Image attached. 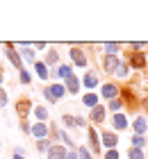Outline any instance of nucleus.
I'll return each instance as SVG.
<instances>
[{"mask_svg":"<svg viewBox=\"0 0 148 159\" xmlns=\"http://www.w3.org/2000/svg\"><path fill=\"white\" fill-rule=\"evenodd\" d=\"M5 55H7V59L14 64V68H16L18 73H21V70H23V59H21V55H18V52H14V43H7Z\"/></svg>","mask_w":148,"mask_h":159,"instance_id":"f257e3e1","label":"nucleus"},{"mask_svg":"<svg viewBox=\"0 0 148 159\" xmlns=\"http://www.w3.org/2000/svg\"><path fill=\"white\" fill-rule=\"evenodd\" d=\"M30 109H32V102H30L27 98H18V100H16V114H18V118H21V120H25V118H27Z\"/></svg>","mask_w":148,"mask_h":159,"instance_id":"f03ea898","label":"nucleus"},{"mask_svg":"<svg viewBox=\"0 0 148 159\" xmlns=\"http://www.w3.org/2000/svg\"><path fill=\"white\" fill-rule=\"evenodd\" d=\"M69 57H71V61L75 64V66H80V68L87 66V55H84L80 48H71V50H69Z\"/></svg>","mask_w":148,"mask_h":159,"instance_id":"7ed1b4c3","label":"nucleus"},{"mask_svg":"<svg viewBox=\"0 0 148 159\" xmlns=\"http://www.w3.org/2000/svg\"><path fill=\"white\" fill-rule=\"evenodd\" d=\"M30 134H32L36 141L46 139V136H48V125H46V123H34V125L30 127Z\"/></svg>","mask_w":148,"mask_h":159,"instance_id":"20e7f679","label":"nucleus"},{"mask_svg":"<svg viewBox=\"0 0 148 159\" xmlns=\"http://www.w3.org/2000/svg\"><path fill=\"white\" fill-rule=\"evenodd\" d=\"M116 134L114 132H103V136H100V146H105L107 150H114L116 148Z\"/></svg>","mask_w":148,"mask_h":159,"instance_id":"39448f33","label":"nucleus"},{"mask_svg":"<svg viewBox=\"0 0 148 159\" xmlns=\"http://www.w3.org/2000/svg\"><path fill=\"white\" fill-rule=\"evenodd\" d=\"M87 141H89V146H91V152H98L100 150V139H98V134H96L93 127L87 129Z\"/></svg>","mask_w":148,"mask_h":159,"instance_id":"423d86ee","label":"nucleus"},{"mask_svg":"<svg viewBox=\"0 0 148 159\" xmlns=\"http://www.w3.org/2000/svg\"><path fill=\"white\" fill-rule=\"evenodd\" d=\"M64 89H66V93H71V96H75V93L80 91V80L75 77V75H71V77H66L64 80Z\"/></svg>","mask_w":148,"mask_h":159,"instance_id":"0eeeda50","label":"nucleus"},{"mask_svg":"<svg viewBox=\"0 0 148 159\" xmlns=\"http://www.w3.org/2000/svg\"><path fill=\"white\" fill-rule=\"evenodd\" d=\"M118 64H121V61L116 59V55H105V59H103V66H105L107 73H116Z\"/></svg>","mask_w":148,"mask_h":159,"instance_id":"6e6552de","label":"nucleus"},{"mask_svg":"<svg viewBox=\"0 0 148 159\" xmlns=\"http://www.w3.org/2000/svg\"><path fill=\"white\" fill-rule=\"evenodd\" d=\"M116 93H118V86L116 84H103V89H100V96L103 98H107V100H116Z\"/></svg>","mask_w":148,"mask_h":159,"instance_id":"1a4fd4ad","label":"nucleus"},{"mask_svg":"<svg viewBox=\"0 0 148 159\" xmlns=\"http://www.w3.org/2000/svg\"><path fill=\"white\" fill-rule=\"evenodd\" d=\"M105 111H107V107H103V105H96L91 114H89V118H91L93 123H103L105 120Z\"/></svg>","mask_w":148,"mask_h":159,"instance_id":"9d476101","label":"nucleus"},{"mask_svg":"<svg viewBox=\"0 0 148 159\" xmlns=\"http://www.w3.org/2000/svg\"><path fill=\"white\" fill-rule=\"evenodd\" d=\"M66 152H69V150H66L64 146H50V150H48V159H66Z\"/></svg>","mask_w":148,"mask_h":159,"instance_id":"9b49d317","label":"nucleus"},{"mask_svg":"<svg viewBox=\"0 0 148 159\" xmlns=\"http://www.w3.org/2000/svg\"><path fill=\"white\" fill-rule=\"evenodd\" d=\"M130 66H132V68H144V66H146V57H144V52H132V57H130Z\"/></svg>","mask_w":148,"mask_h":159,"instance_id":"f8f14e48","label":"nucleus"},{"mask_svg":"<svg viewBox=\"0 0 148 159\" xmlns=\"http://www.w3.org/2000/svg\"><path fill=\"white\" fill-rule=\"evenodd\" d=\"M18 55H21V59H25L27 64H34L36 61V55H34V50L30 48V46H23V50H21Z\"/></svg>","mask_w":148,"mask_h":159,"instance_id":"ddd939ff","label":"nucleus"},{"mask_svg":"<svg viewBox=\"0 0 148 159\" xmlns=\"http://www.w3.org/2000/svg\"><path fill=\"white\" fill-rule=\"evenodd\" d=\"M34 70H36V75H39L41 80H48L50 73H48V66L43 61H34Z\"/></svg>","mask_w":148,"mask_h":159,"instance_id":"4468645a","label":"nucleus"},{"mask_svg":"<svg viewBox=\"0 0 148 159\" xmlns=\"http://www.w3.org/2000/svg\"><path fill=\"white\" fill-rule=\"evenodd\" d=\"M48 89H50V93H53V98L55 100H59V98H64L66 96V89H64V84H53V86H48Z\"/></svg>","mask_w":148,"mask_h":159,"instance_id":"2eb2a0df","label":"nucleus"},{"mask_svg":"<svg viewBox=\"0 0 148 159\" xmlns=\"http://www.w3.org/2000/svg\"><path fill=\"white\" fill-rule=\"evenodd\" d=\"M112 125H114L116 129H125V127H128V118H125L123 114H114V118H112Z\"/></svg>","mask_w":148,"mask_h":159,"instance_id":"dca6fc26","label":"nucleus"},{"mask_svg":"<svg viewBox=\"0 0 148 159\" xmlns=\"http://www.w3.org/2000/svg\"><path fill=\"white\" fill-rule=\"evenodd\" d=\"M82 84L87 86V89H93V86L98 84V77H96V73H89V70H87L84 77H82Z\"/></svg>","mask_w":148,"mask_h":159,"instance_id":"f3484780","label":"nucleus"},{"mask_svg":"<svg viewBox=\"0 0 148 159\" xmlns=\"http://www.w3.org/2000/svg\"><path fill=\"white\" fill-rule=\"evenodd\" d=\"M135 132H137V136H141V134L146 132V118H144V116H139V118L135 120Z\"/></svg>","mask_w":148,"mask_h":159,"instance_id":"a211bd4d","label":"nucleus"},{"mask_svg":"<svg viewBox=\"0 0 148 159\" xmlns=\"http://www.w3.org/2000/svg\"><path fill=\"white\" fill-rule=\"evenodd\" d=\"M57 59H59V55L55 52V50H48V52H46V61H43V64H46V66H55Z\"/></svg>","mask_w":148,"mask_h":159,"instance_id":"6ab92c4d","label":"nucleus"},{"mask_svg":"<svg viewBox=\"0 0 148 159\" xmlns=\"http://www.w3.org/2000/svg\"><path fill=\"white\" fill-rule=\"evenodd\" d=\"M34 114H36V118H39V123H46V118H48V109L46 107H36L34 105Z\"/></svg>","mask_w":148,"mask_h":159,"instance_id":"aec40b11","label":"nucleus"},{"mask_svg":"<svg viewBox=\"0 0 148 159\" xmlns=\"http://www.w3.org/2000/svg\"><path fill=\"white\" fill-rule=\"evenodd\" d=\"M82 102L87 107H96V105H98V96H96V93H87V96L82 98Z\"/></svg>","mask_w":148,"mask_h":159,"instance_id":"412c9836","label":"nucleus"},{"mask_svg":"<svg viewBox=\"0 0 148 159\" xmlns=\"http://www.w3.org/2000/svg\"><path fill=\"white\" fill-rule=\"evenodd\" d=\"M50 146H53V143H50L48 139H39L36 141V150H39V152H48Z\"/></svg>","mask_w":148,"mask_h":159,"instance_id":"4be33fe9","label":"nucleus"},{"mask_svg":"<svg viewBox=\"0 0 148 159\" xmlns=\"http://www.w3.org/2000/svg\"><path fill=\"white\" fill-rule=\"evenodd\" d=\"M55 73H57L59 77H64V80H66V77H71V75H73V70H71V66H66V64H64V66H59Z\"/></svg>","mask_w":148,"mask_h":159,"instance_id":"5701e85b","label":"nucleus"},{"mask_svg":"<svg viewBox=\"0 0 148 159\" xmlns=\"http://www.w3.org/2000/svg\"><path fill=\"white\" fill-rule=\"evenodd\" d=\"M128 70H130V66L128 64H118V68H116V77H128Z\"/></svg>","mask_w":148,"mask_h":159,"instance_id":"b1692460","label":"nucleus"},{"mask_svg":"<svg viewBox=\"0 0 148 159\" xmlns=\"http://www.w3.org/2000/svg\"><path fill=\"white\" fill-rule=\"evenodd\" d=\"M62 123L66 127H75V116H71V114H64L62 116Z\"/></svg>","mask_w":148,"mask_h":159,"instance_id":"393cba45","label":"nucleus"},{"mask_svg":"<svg viewBox=\"0 0 148 159\" xmlns=\"http://www.w3.org/2000/svg\"><path fill=\"white\" fill-rule=\"evenodd\" d=\"M118 48H121L118 43H105V52H107V55H116Z\"/></svg>","mask_w":148,"mask_h":159,"instance_id":"a878e982","label":"nucleus"},{"mask_svg":"<svg viewBox=\"0 0 148 159\" xmlns=\"http://www.w3.org/2000/svg\"><path fill=\"white\" fill-rule=\"evenodd\" d=\"M128 157H130V159H144V152H141V150H139V148H130Z\"/></svg>","mask_w":148,"mask_h":159,"instance_id":"bb28decb","label":"nucleus"},{"mask_svg":"<svg viewBox=\"0 0 148 159\" xmlns=\"http://www.w3.org/2000/svg\"><path fill=\"white\" fill-rule=\"evenodd\" d=\"M18 80H21V84H30V80H32V77H30V73L23 68V70L18 73Z\"/></svg>","mask_w":148,"mask_h":159,"instance_id":"cd10ccee","label":"nucleus"},{"mask_svg":"<svg viewBox=\"0 0 148 159\" xmlns=\"http://www.w3.org/2000/svg\"><path fill=\"white\" fill-rule=\"evenodd\" d=\"M132 143H135V148H139V150H141L146 141H144V136H137V134H135V136H132Z\"/></svg>","mask_w":148,"mask_h":159,"instance_id":"c85d7f7f","label":"nucleus"},{"mask_svg":"<svg viewBox=\"0 0 148 159\" xmlns=\"http://www.w3.org/2000/svg\"><path fill=\"white\" fill-rule=\"evenodd\" d=\"M59 139H62V141L66 143V146H69V148L73 150V141H71V136H69V134H66V132H59Z\"/></svg>","mask_w":148,"mask_h":159,"instance_id":"c756f323","label":"nucleus"},{"mask_svg":"<svg viewBox=\"0 0 148 159\" xmlns=\"http://www.w3.org/2000/svg\"><path fill=\"white\" fill-rule=\"evenodd\" d=\"M78 159H91V152H89L87 148H80L78 150Z\"/></svg>","mask_w":148,"mask_h":159,"instance_id":"7c9ffc66","label":"nucleus"},{"mask_svg":"<svg viewBox=\"0 0 148 159\" xmlns=\"http://www.w3.org/2000/svg\"><path fill=\"white\" fill-rule=\"evenodd\" d=\"M41 91H43V98H46V100H48V102H53V105L57 102V100L53 98V93H50V89H48V86H46V89H41Z\"/></svg>","mask_w":148,"mask_h":159,"instance_id":"2f4dec72","label":"nucleus"},{"mask_svg":"<svg viewBox=\"0 0 148 159\" xmlns=\"http://www.w3.org/2000/svg\"><path fill=\"white\" fill-rule=\"evenodd\" d=\"M109 109H112L114 114H118V109H121V102H118V100H109Z\"/></svg>","mask_w":148,"mask_h":159,"instance_id":"473e14b6","label":"nucleus"},{"mask_svg":"<svg viewBox=\"0 0 148 159\" xmlns=\"http://www.w3.org/2000/svg\"><path fill=\"white\" fill-rule=\"evenodd\" d=\"M2 107H7V93H5V89H0V109Z\"/></svg>","mask_w":148,"mask_h":159,"instance_id":"72a5a7b5","label":"nucleus"},{"mask_svg":"<svg viewBox=\"0 0 148 159\" xmlns=\"http://www.w3.org/2000/svg\"><path fill=\"white\" fill-rule=\"evenodd\" d=\"M105 159H118V152H116V150H107V152H105Z\"/></svg>","mask_w":148,"mask_h":159,"instance_id":"f704fd0d","label":"nucleus"},{"mask_svg":"<svg viewBox=\"0 0 148 159\" xmlns=\"http://www.w3.org/2000/svg\"><path fill=\"white\" fill-rule=\"evenodd\" d=\"M21 132H23V134H30V123H21Z\"/></svg>","mask_w":148,"mask_h":159,"instance_id":"c9c22d12","label":"nucleus"},{"mask_svg":"<svg viewBox=\"0 0 148 159\" xmlns=\"http://www.w3.org/2000/svg\"><path fill=\"white\" fill-rule=\"evenodd\" d=\"M84 123H87V120H84L82 116H75V127H84Z\"/></svg>","mask_w":148,"mask_h":159,"instance_id":"e433bc0d","label":"nucleus"},{"mask_svg":"<svg viewBox=\"0 0 148 159\" xmlns=\"http://www.w3.org/2000/svg\"><path fill=\"white\" fill-rule=\"evenodd\" d=\"M66 159H78V150H71V152H66Z\"/></svg>","mask_w":148,"mask_h":159,"instance_id":"4c0bfd02","label":"nucleus"},{"mask_svg":"<svg viewBox=\"0 0 148 159\" xmlns=\"http://www.w3.org/2000/svg\"><path fill=\"white\" fill-rule=\"evenodd\" d=\"M14 159H25L23 155H14Z\"/></svg>","mask_w":148,"mask_h":159,"instance_id":"58836bf2","label":"nucleus"},{"mask_svg":"<svg viewBox=\"0 0 148 159\" xmlns=\"http://www.w3.org/2000/svg\"><path fill=\"white\" fill-rule=\"evenodd\" d=\"M0 84H2V73H0Z\"/></svg>","mask_w":148,"mask_h":159,"instance_id":"ea45409f","label":"nucleus"},{"mask_svg":"<svg viewBox=\"0 0 148 159\" xmlns=\"http://www.w3.org/2000/svg\"><path fill=\"white\" fill-rule=\"evenodd\" d=\"M146 107H148V98H146Z\"/></svg>","mask_w":148,"mask_h":159,"instance_id":"a19ab883","label":"nucleus"},{"mask_svg":"<svg viewBox=\"0 0 148 159\" xmlns=\"http://www.w3.org/2000/svg\"><path fill=\"white\" fill-rule=\"evenodd\" d=\"M0 146H2V141H0Z\"/></svg>","mask_w":148,"mask_h":159,"instance_id":"79ce46f5","label":"nucleus"}]
</instances>
